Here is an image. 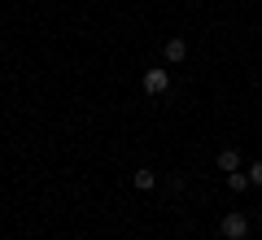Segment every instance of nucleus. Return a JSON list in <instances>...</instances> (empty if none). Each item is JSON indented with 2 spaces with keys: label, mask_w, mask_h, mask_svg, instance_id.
Listing matches in <instances>:
<instances>
[{
  "label": "nucleus",
  "mask_w": 262,
  "mask_h": 240,
  "mask_svg": "<svg viewBox=\"0 0 262 240\" xmlns=\"http://www.w3.org/2000/svg\"><path fill=\"white\" fill-rule=\"evenodd\" d=\"M227 188H232V192H245V188H249V170H232V175H227Z\"/></svg>",
  "instance_id": "nucleus-6"
},
{
  "label": "nucleus",
  "mask_w": 262,
  "mask_h": 240,
  "mask_svg": "<svg viewBox=\"0 0 262 240\" xmlns=\"http://www.w3.org/2000/svg\"><path fill=\"white\" fill-rule=\"evenodd\" d=\"M219 236H223V240H245V236H249V219H245L241 210L223 214V223H219Z\"/></svg>",
  "instance_id": "nucleus-1"
},
{
  "label": "nucleus",
  "mask_w": 262,
  "mask_h": 240,
  "mask_svg": "<svg viewBox=\"0 0 262 240\" xmlns=\"http://www.w3.org/2000/svg\"><path fill=\"white\" fill-rule=\"evenodd\" d=\"M249 184L262 188V162H253V166H249Z\"/></svg>",
  "instance_id": "nucleus-7"
},
{
  "label": "nucleus",
  "mask_w": 262,
  "mask_h": 240,
  "mask_svg": "<svg viewBox=\"0 0 262 240\" xmlns=\"http://www.w3.org/2000/svg\"><path fill=\"white\" fill-rule=\"evenodd\" d=\"M214 162H219V170H223V175H232V170H241V153H236L232 144H227V148H219V157H214Z\"/></svg>",
  "instance_id": "nucleus-3"
},
{
  "label": "nucleus",
  "mask_w": 262,
  "mask_h": 240,
  "mask_svg": "<svg viewBox=\"0 0 262 240\" xmlns=\"http://www.w3.org/2000/svg\"><path fill=\"white\" fill-rule=\"evenodd\" d=\"M140 83H144V92H149V96H166L170 92V70H144Z\"/></svg>",
  "instance_id": "nucleus-2"
},
{
  "label": "nucleus",
  "mask_w": 262,
  "mask_h": 240,
  "mask_svg": "<svg viewBox=\"0 0 262 240\" xmlns=\"http://www.w3.org/2000/svg\"><path fill=\"white\" fill-rule=\"evenodd\" d=\"M184 184H188L184 175H170V179H166V188H170V192H184Z\"/></svg>",
  "instance_id": "nucleus-8"
},
{
  "label": "nucleus",
  "mask_w": 262,
  "mask_h": 240,
  "mask_svg": "<svg viewBox=\"0 0 262 240\" xmlns=\"http://www.w3.org/2000/svg\"><path fill=\"white\" fill-rule=\"evenodd\" d=\"M131 184L140 188V192H153V188H158V175H153L149 166H140V170H136V175H131Z\"/></svg>",
  "instance_id": "nucleus-5"
},
{
  "label": "nucleus",
  "mask_w": 262,
  "mask_h": 240,
  "mask_svg": "<svg viewBox=\"0 0 262 240\" xmlns=\"http://www.w3.org/2000/svg\"><path fill=\"white\" fill-rule=\"evenodd\" d=\"M162 57H166V61L170 66H179V61H184V57H188V44H184V39H166V48H162Z\"/></svg>",
  "instance_id": "nucleus-4"
}]
</instances>
